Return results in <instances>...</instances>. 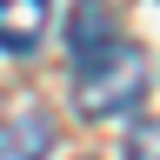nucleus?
<instances>
[{"label": "nucleus", "instance_id": "nucleus-1", "mask_svg": "<svg viewBox=\"0 0 160 160\" xmlns=\"http://www.w3.org/2000/svg\"><path fill=\"white\" fill-rule=\"evenodd\" d=\"M140 93H147V53H140L133 40H107L100 53H80L73 60V107L87 120L133 113Z\"/></svg>", "mask_w": 160, "mask_h": 160}, {"label": "nucleus", "instance_id": "nucleus-2", "mask_svg": "<svg viewBox=\"0 0 160 160\" xmlns=\"http://www.w3.org/2000/svg\"><path fill=\"white\" fill-rule=\"evenodd\" d=\"M53 0H0V53H33Z\"/></svg>", "mask_w": 160, "mask_h": 160}, {"label": "nucleus", "instance_id": "nucleus-3", "mask_svg": "<svg viewBox=\"0 0 160 160\" xmlns=\"http://www.w3.org/2000/svg\"><path fill=\"white\" fill-rule=\"evenodd\" d=\"M47 147H53V120L40 107L0 120V160H47Z\"/></svg>", "mask_w": 160, "mask_h": 160}, {"label": "nucleus", "instance_id": "nucleus-4", "mask_svg": "<svg viewBox=\"0 0 160 160\" xmlns=\"http://www.w3.org/2000/svg\"><path fill=\"white\" fill-rule=\"evenodd\" d=\"M107 40H120V33H113V7H107V0H73V20H67L73 60H80V53H100Z\"/></svg>", "mask_w": 160, "mask_h": 160}, {"label": "nucleus", "instance_id": "nucleus-5", "mask_svg": "<svg viewBox=\"0 0 160 160\" xmlns=\"http://www.w3.org/2000/svg\"><path fill=\"white\" fill-rule=\"evenodd\" d=\"M120 153L127 160H160V120H133L127 140H120Z\"/></svg>", "mask_w": 160, "mask_h": 160}]
</instances>
